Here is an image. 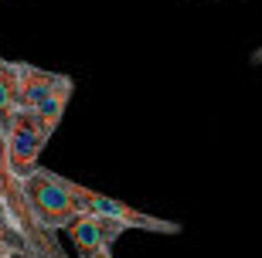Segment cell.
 Instances as JSON below:
<instances>
[{
    "instance_id": "obj_1",
    "label": "cell",
    "mask_w": 262,
    "mask_h": 258,
    "mask_svg": "<svg viewBox=\"0 0 262 258\" xmlns=\"http://www.w3.org/2000/svg\"><path fill=\"white\" fill-rule=\"evenodd\" d=\"M0 197L7 204L14 224L24 231V238L31 241V248L38 251L41 258H68L65 248L58 245V231H51L48 224L34 214V207H31L28 191H24V177L14 170V160H10L4 126H0Z\"/></svg>"
},
{
    "instance_id": "obj_2",
    "label": "cell",
    "mask_w": 262,
    "mask_h": 258,
    "mask_svg": "<svg viewBox=\"0 0 262 258\" xmlns=\"http://www.w3.org/2000/svg\"><path fill=\"white\" fill-rule=\"evenodd\" d=\"M24 191H28V201L34 207V214L51 231H65L68 221H75L78 214L89 210L82 204V197L68 187L65 177L55 170H45V167H38L31 177H24Z\"/></svg>"
},
{
    "instance_id": "obj_3",
    "label": "cell",
    "mask_w": 262,
    "mask_h": 258,
    "mask_svg": "<svg viewBox=\"0 0 262 258\" xmlns=\"http://www.w3.org/2000/svg\"><path fill=\"white\" fill-rule=\"evenodd\" d=\"M4 133H7V150H10V160H14V170L20 177H31L41 167L38 160L45 153V146H48V136L41 129L38 112L34 109H20Z\"/></svg>"
},
{
    "instance_id": "obj_4",
    "label": "cell",
    "mask_w": 262,
    "mask_h": 258,
    "mask_svg": "<svg viewBox=\"0 0 262 258\" xmlns=\"http://www.w3.org/2000/svg\"><path fill=\"white\" fill-rule=\"evenodd\" d=\"M68 187L82 197L89 210H99V214H109V218L123 221L129 228H140V231H154V234H181V224L177 221H167V218H154V214H146V210H136L129 204L116 201V197H109V194H99L92 187H82V183L68 180Z\"/></svg>"
},
{
    "instance_id": "obj_5",
    "label": "cell",
    "mask_w": 262,
    "mask_h": 258,
    "mask_svg": "<svg viewBox=\"0 0 262 258\" xmlns=\"http://www.w3.org/2000/svg\"><path fill=\"white\" fill-rule=\"evenodd\" d=\"M123 231H129V224L109 218V214H99V210H85V214H78L75 221L65 224V234L75 245L78 255H85V251H109L113 241Z\"/></svg>"
},
{
    "instance_id": "obj_6",
    "label": "cell",
    "mask_w": 262,
    "mask_h": 258,
    "mask_svg": "<svg viewBox=\"0 0 262 258\" xmlns=\"http://www.w3.org/2000/svg\"><path fill=\"white\" fill-rule=\"evenodd\" d=\"M17 78H20V109H38L61 82V72H48V68L17 61Z\"/></svg>"
},
{
    "instance_id": "obj_7",
    "label": "cell",
    "mask_w": 262,
    "mask_h": 258,
    "mask_svg": "<svg viewBox=\"0 0 262 258\" xmlns=\"http://www.w3.org/2000/svg\"><path fill=\"white\" fill-rule=\"evenodd\" d=\"M72 92H75V82L68 75H61V82L55 85V92H51L45 102L34 109L38 112V119H41V129H45V136H55L58 133V126H61V119H65V109H68V102H72Z\"/></svg>"
},
{
    "instance_id": "obj_8",
    "label": "cell",
    "mask_w": 262,
    "mask_h": 258,
    "mask_svg": "<svg viewBox=\"0 0 262 258\" xmlns=\"http://www.w3.org/2000/svg\"><path fill=\"white\" fill-rule=\"evenodd\" d=\"M20 112V78H17V61L0 58V126L7 129L14 115Z\"/></svg>"
},
{
    "instance_id": "obj_9",
    "label": "cell",
    "mask_w": 262,
    "mask_h": 258,
    "mask_svg": "<svg viewBox=\"0 0 262 258\" xmlns=\"http://www.w3.org/2000/svg\"><path fill=\"white\" fill-rule=\"evenodd\" d=\"M0 255L4 258H41L38 251L31 248V241L24 238V231L14 224L4 197H0Z\"/></svg>"
},
{
    "instance_id": "obj_10",
    "label": "cell",
    "mask_w": 262,
    "mask_h": 258,
    "mask_svg": "<svg viewBox=\"0 0 262 258\" xmlns=\"http://www.w3.org/2000/svg\"><path fill=\"white\" fill-rule=\"evenodd\" d=\"M78 258H113V251H85V255H78Z\"/></svg>"
},
{
    "instance_id": "obj_11",
    "label": "cell",
    "mask_w": 262,
    "mask_h": 258,
    "mask_svg": "<svg viewBox=\"0 0 262 258\" xmlns=\"http://www.w3.org/2000/svg\"><path fill=\"white\" fill-rule=\"evenodd\" d=\"M252 65H262V48H259V51H252Z\"/></svg>"
},
{
    "instance_id": "obj_12",
    "label": "cell",
    "mask_w": 262,
    "mask_h": 258,
    "mask_svg": "<svg viewBox=\"0 0 262 258\" xmlns=\"http://www.w3.org/2000/svg\"><path fill=\"white\" fill-rule=\"evenodd\" d=\"M0 258H4V255H0Z\"/></svg>"
}]
</instances>
